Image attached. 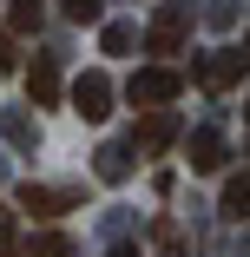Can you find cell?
<instances>
[{
	"label": "cell",
	"instance_id": "obj_1",
	"mask_svg": "<svg viewBox=\"0 0 250 257\" xmlns=\"http://www.w3.org/2000/svg\"><path fill=\"white\" fill-rule=\"evenodd\" d=\"M178 92H184V73H171V66H138L125 79V99H132V106H171Z\"/></svg>",
	"mask_w": 250,
	"mask_h": 257
},
{
	"label": "cell",
	"instance_id": "obj_2",
	"mask_svg": "<svg viewBox=\"0 0 250 257\" xmlns=\"http://www.w3.org/2000/svg\"><path fill=\"white\" fill-rule=\"evenodd\" d=\"M243 73H250V46H217V53L197 60V86L204 92H230Z\"/></svg>",
	"mask_w": 250,
	"mask_h": 257
},
{
	"label": "cell",
	"instance_id": "obj_3",
	"mask_svg": "<svg viewBox=\"0 0 250 257\" xmlns=\"http://www.w3.org/2000/svg\"><path fill=\"white\" fill-rule=\"evenodd\" d=\"M73 112H79L86 125H99V119L112 112V79H106V73H79V79H73Z\"/></svg>",
	"mask_w": 250,
	"mask_h": 257
},
{
	"label": "cell",
	"instance_id": "obj_4",
	"mask_svg": "<svg viewBox=\"0 0 250 257\" xmlns=\"http://www.w3.org/2000/svg\"><path fill=\"white\" fill-rule=\"evenodd\" d=\"M184 27H191V7H184V0H171V7H165V14L152 20V33H145V46H152V53H178Z\"/></svg>",
	"mask_w": 250,
	"mask_h": 257
},
{
	"label": "cell",
	"instance_id": "obj_5",
	"mask_svg": "<svg viewBox=\"0 0 250 257\" xmlns=\"http://www.w3.org/2000/svg\"><path fill=\"white\" fill-rule=\"evenodd\" d=\"M178 139V112L171 106H145V119H138V152H165Z\"/></svg>",
	"mask_w": 250,
	"mask_h": 257
},
{
	"label": "cell",
	"instance_id": "obj_6",
	"mask_svg": "<svg viewBox=\"0 0 250 257\" xmlns=\"http://www.w3.org/2000/svg\"><path fill=\"white\" fill-rule=\"evenodd\" d=\"M184 159H191V172H224V132H191L184 139Z\"/></svg>",
	"mask_w": 250,
	"mask_h": 257
},
{
	"label": "cell",
	"instance_id": "obj_7",
	"mask_svg": "<svg viewBox=\"0 0 250 257\" xmlns=\"http://www.w3.org/2000/svg\"><path fill=\"white\" fill-rule=\"evenodd\" d=\"M27 99H33V106H53V99H60V66L46 60V53L27 66Z\"/></svg>",
	"mask_w": 250,
	"mask_h": 257
},
{
	"label": "cell",
	"instance_id": "obj_8",
	"mask_svg": "<svg viewBox=\"0 0 250 257\" xmlns=\"http://www.w3.org/2000/svg\"><path fill=\"white\" fill-rule=\"evenodd\" d=\"M20 204L33 218H53V211H66L73 204V191H53V185H20Z\"/></svg>",
	"mask_w": 250,
	"mask_h": 257
},
{
	"label": "cell",
	"instance_id": "obj_9",
	"mask_svg": "<svg viewBox=\"0 0 250 257\" xmlns=\"http://www.w3.org/2000/svg\"><path fill=\"white\" fill-rule=\"evenodd\" d=\"M99 178H106V185H125V172H132V152L125 145H106V152H99V165H92Z\"/></svg>",
	"mask_w": 250,
	"mask_h": 257
},
{
	"label": "cell",
	"instance_id": "obj_10",
	"mask_svg": "<svg viewBox=\"0 0 250 257\" xmlns=\"http://www.w3.org/2000/svg\"><path fill=\"white\" fill-rule=\"evenodd\" d=\"M20 257H73V237L66 231H40V237H27Z\"/></svg>",
	"mask_w": 250,
	"mask_h": 257
},
{
	"label": "cell",
	"instance_id": "obj_11",
	"mask_svg": "<svg viewBox=\"0 0 250 257\" xmlns=\"http://www.w3.org/2000/svg\"><path fill=\"white\" fill-rule=\"evenodd\" d=\"M224 218H230V224L250 218V178H230V185H224Z\"/></svg>",
	"mask_w": 250,
	"mask_h": 257
},
{
	"label": "cell",
	"instance_id": "obj_12",
	"mask_svg": "<svg viewBox=\"0 0 250 257\" xmlns=\"http://www.w3.org/2000/svg\"><path fill=\"white\" fill-rule=\"evenodd\" d=\"M40 14H46L40 0H7V27H14V33H33V27H40Z\"/></svg>",
	"mask_w": 250,
	"mask_h": 257
},
{
	"label": "cell",
	"instance_id": "obj_13",
	"mask_svg": "<svg viewBox=\"0 0 250 257\" xmlns=\"http://www.w3.org/2000/svg\"><path fill=\"white\" fill-rule=\"evenodd\" d=\"M60 14L73 27H99V14H106V0H60Z\"/></svg>",
	"mask_w": 250,
	"mask_h": 257
},
{
	"label": "cell",
	"instance_id": "obj_14",
	"mask_svg": "<svg viewBox=\"0 0 250 257\" xmlns=\"http://www.w3.org/2000/svg\"><path fill=\"white\" fill-rule=\"evenodd\" d=\"M99 46H106V53H132V46H138V27H125V20H112L106 33H99Z\"/></svg>",
	"mask_w": 250,
	"mask_h": 257
},
{
	"label": "cell",
	"instance_id": "obj_15",
	"mask_svg": "<svg viewBox=\"0 0 250 257\" xmlns=\"http://www.w3.org/2000/svg\"><path fill=\"white\" fill-rule=\"evenodd\" d=\"M0 257H20V244H14V211H0Z\"/></svg>",
	"mask_w": 250,
	"mask_h": 257
},
{
	"label": "cell",
	"instance_id": "obj_16",
	"mask_svg": "<svg viewBox=\"0 0 250 257\" xmlns=\"http://www.w3.org/2000/svg\"><path fill=\"white\" fill-rule=\"evenodd\" d=\"M112 257H132V250H112Z\"/></svg>",
	"mask_w": 250,
	"mask_h": 257
}]
</instances>
